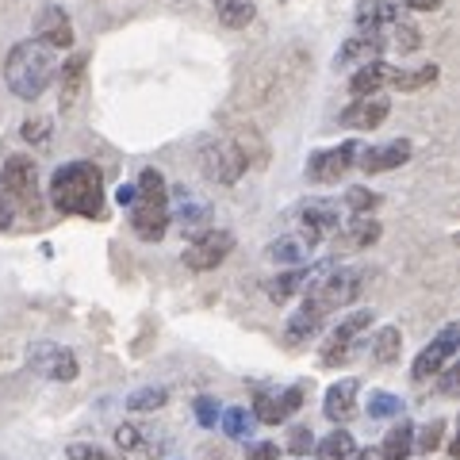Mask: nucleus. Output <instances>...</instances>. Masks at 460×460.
I'll return each instance as SVG.
<instances>
[{
    "label": "nucleus",
    "instance_id": "obj_1",
    "mask_svg": "<svg viewBox=\"0 0 460 460\" xmlns=\"http://www.w3.org/2000/svg\"><path fill=\"white\" fill-rule=\"evenodd\" d=\"M50 208L81 219H104V172L93 162L58 165L50 177Z\"/></svg>",
    "mask_w": 460,
    "mask_h": 460
},
{
    "label": "nucleus",
    "instance_id": "obj_2",
    "mask_svg": "<svg viewBox=\"0 0 460 460\" xmlns=\"http://www.w3.org/2000/svg\"><path fill=\"white\" fill-rule=\"evenodd\" d=\"M54 74H58V54L50 47H42L39 39L16 42L4 58V84L20 100H39L54 81Z\"/></svg>",
    "mask_w": 460,
    "mask_h": 460
},
{
    "label": "nucleus",
    "instance_id": "obj_3",
    "mask_svg": "<svg viewBox=\"0 0 460 460\" xmlns=\"http://www.w3.org/2000/svg\"><path fill=\"white\" fill-rule=\"evenodd\" d=\"M365 288V269L357 265H319L311 272V288H307V299L304 307H311L314 314H326L338 311V307H349Z\"/></svg>",
    "mask_w": 460,
    "mask_h": 460
},
{
    "label": "nucleus",
    "instance_id": "obj_4",
    "mask_svg": "<svg viewBox=\"0 0 460 460\" xmlns=\"http://www.w3.org/2000/svg\"><path fill=\"white\" fill-rule=\"evenodd\" d=\"M165 177L157 169H142L138 172V184H135V204H131V226L138 238L146 242H162L169 219H172V208L165 199Z\"/></svg>",
    "mask_w": 460,
    "mask_h": 460
},
{
    "label": "nucleus",
    "instance_id": "obj_5",
    "mask_svg": "<svg viewBox=\"0 0 460 460\" xmlns=\"http://www.w3.org/2000/svg\"><path fill=\"white\" fill-rule=\"evenodd\" d=\"M246 165H250L246 150L234 146V142H226V138H215V142H204V146H199V169H204V177L215 184H238Z\"/></svg>",
    "mask_w": 460,
    "mask_h": 460
},
{
    "label": "nucleus",
    "instance_id": "obj_6",
    "mask_svg": "<svg viewBox=\"0 0 460 460\" xmlns=\"http://www.w3.org/2000/svg\"><path fill=\"white\" fill-rule=\"evenodd\" d=\"M0 184H4V192L12 196V204H16V211H39L42 196H39V169L31 157H8L4 169H0Z\"/></svg>",
    "mask_w": 460,
    "mask_h": 460
},
{
    "label": "nucleus",
    "instance_id": "obj_7",
    "mask_svg": "<svg viewBox=\"0 0 460 460\" xmlns=\"http://www.w3.org/2000/svg\"><path fill=\"white\" fill-rule=\"evenodd\" d=\"M27 365H31V372H39L42 380H54V384H69V380H77V372H81L77 353L58 341H35L31 349H27Z\"/></svg>",
    "mask_w": 460,
    "mask_h": 460
},
{
    "label": "nucleus",
    "instance_id": "obj_8",
    "mask_svg": "<svg viewBox=\"0 0 460 460\" xmlns=\"http://www.w3.org/2000/svg\"><path fill=\"white\" fill-rule=\"evenodd\" d=\"M230 250H234V234L230 230H199L189 242V250H184V265L192 272H211L226 261Z\"/></svg>",
    "mask_w": 460,
    "mask_h": 460
},
{
    "label": "nucleus",
    "instance_id": "obj_9",
    "mask_svg": "<svg viewBox=\"0 0 460 460\" xmlns=\"http://www.w3.org/2000/svg\"><path fill=\"white\" fill-rule=\"evenodd\" d=\"M338 226H341V215H338L334 199H304V204H299V234L296 238L304 242V246H319Z\"/></svg>",
    "mask_w": 460,
    "mask_h": 460
},
{
    "label": "nucleus",
    "instance_id": "obj_10",
    "mask_svg": "<svg viewBox=\"0 0 460 460\" xmlns=\"http://www.w3.org/2000/svg\"><path fill=\"white\" fill-rule=\"evenodd\" d=\"M368 326H372V311H353L349 319H341L326 334L323 349H319V361L323 365H345V357L353 353V341L361 338V330H368Z\"/></svg>",
    "mask_w": 460,
    "mask_h": 460
},
{
    "label": "nucleus",
    "instance_id": "obj_11",
    "mask_svg": "<svg viewBox=\"0 0 460 460\" xmlns=\"http://www.w3.org/2000/svg\"><path fill=\"white\" fill-rule=\"evenodd\" d=\"M456 349H460V323H449L441 330V334L426 345V349L419 353V361H414V368H411V376L414 380H429V376H438V372L445 368V365H453V357H456Z\"/></svg>",
    "mask_w": 460,
    "mask_h": 460
},
{
    "label": "nucleus",
    "instance_id": "obj_12",
    "mask_svg": "<svg viewBox=\"0 0 460 460\" xmlns=\"http://www.w3.org/2000/svg\"><path fill=\"white\" fill-rule=\"evenodd\" d=\"M357 150H361V142H338V146L330 150H319L307 157V181H319V184H330L345 177L353 165H357Z\"/></svg>",
    "mask_w": 460,
    "mask_h": 460
},
{
    "label": "nucleus",
    "instance_id": "obj_13",
    "mask_svg": "<svg viewBox=\"0 0 460 460\" xmlns=\"http://www.w3.org/2000/svg\"><path fill=\"white\" fill-rule=\"evenodd\" d=\"M414 154V142L411 138H392V142H376V146H365L357 150V165L361 172H387V169H399L402 162H411Z\"/></svg>",
    "mask_w": 460,
    "mask_h": 460
},
{
    "label": "nucleus",
    "instance_id": "obj_14",
    "mask_svg": "<svg viewBox=\"0 0 460 460\" xmlns=\"http://www.w3.org/2000/svg\"><path fill=\"white\" fill-rule=\"evenodd\" d=\"M387 111H392V104L384 96H361L338 115V123L349 127V131H376V127H384Z\"/></svg>",
    "mask_w": 460,
    "mask_h": 460
},
{
    "label": "nucleus",
    "instance_id": "obj_15",
    "mask_svg": "<svg viewBox=\"0 0 460 460\" xmlns=\"http://www.w3.org/2000/svg\"><path fill=\"white\" fill-rule=\"evenodd\" d=\"M399 81V66H387V62H368L353 74L349 81V93L361 100V96H380V89H395Z\"/></svg>",
    "mask_w": 460,
    "mask_h": 460
},
{
    "label": "nucleus",
    "instance_id": "obj_16",
    "mask_svg": "<svg viewBox=\"0 0 460 460\" xmlns=\"http://www.w3.org/2000/svg\"><path fill=\"white\" fill-rule=\"evenodd\" d=\"M35 39L42 42V47H50V50H69V47H74V27H69V16L62 8H54V4L42 8Z\"/></svg>",
    "mask_w": 460,
    "mask_h": 460
},
{
    "label": "nucleus",
    "instance_id": "obj_17",
    "mask_svg": "<svg viewBox=\"0 0 460 460\" xmlns=\"http://www.w3.org/2000/svg\"><path fill=\"white\" fill-rule=\"evenodd\" d=\"M380 54H384V39L380 35H353V39H345L341 50L334 54V69L380 62Z\"/></svg>",
    "mask_w": 460,
    "mask_h": 460
},
{
    "label": "nucleus",
    "instance_id": "obj_18",
    "mask_svg": "<svg viewBox=\"0 0 460 460\" xmlns=\"http://www.w3.org/2000/svg\"><path fill=\"white\" fill-rule=\"evenodd\" d=\"M357 395H361V384L357 380H338L334 387H326L323 411L330 422H349L357 414Z\"/></svg>",
    "mask_w": 460,
    "mask_h": 460
},
{
    "label": "nucleus",
    "instance_id": "obj_19",
    "mask_svg": "<svg viewBox=\"0 0 460 460\" xmlns=\"http://www.w3.org/2000/svg\"><path fill=\"white\" fill-rule=\"evenodd\" d=\"M395 20H399V8L392 0H357V31L361 35H380Z\"/></svg>",
    "mask_w": 460,
    "mask_h": 460
},
{
    "label": "nucleus",
    "instance_id": "obj_20",
    "mask_svg": "<svg viewBox=\"0 0 460 460\" xmlns=\"http://www.w3.org/2000/svg\"><path fill=\"white\" fill-rule=\"evenodd\" d=\"M319 326H323V314H314L311 307H299L284 326V341L288 345H304V341H311L314 334H319Z\"/></svg>",
    "mask_w": 460,
    "mask_h": 460
},
{
    "label": "nucleus",
    "instance_id": "obj_21",
    "mask_svg": "<svg viewBox=\"0 0 460 460\" xmlns=\"http://www.w3.org/2000/svg\"><path fill=\"white\" fill-rule=\"evenodd\" d=\"M380 460H407L414 453V426L411 422H399L395 429H387V438L380 445Z\"/></svg>",
    "mask_w": 460,
    "mask_h": 460
},
{
    "label": "nucleus",
    "instance_id": "obj_22",
    "mask_svg": "<svg viewBox=\"0 0 460 460\" xmlns=\"http://www.w3.org/2000/svg\"><path fill=\"white\" fill-rule=\"evenodd\" d=\"M307 280H311V269H299V265H296V269L280 272L277 280H269V284H265V296L272 299V304H284V299H292Z\"/></svg>",
    "mask_w": 460,
    "mask_h": 460
},
{
    "label": "nucleus",
    "instance_id": "obj_23",
    "mask_svg": "<svg viewBox=\"0 0 460 460\" xmlns=\"http://www.w3.org/2000/svg\"><path fill=\"white\" fill-rule=\"evenodd\" d=\"M399 349H402V334H399V326H380L376 334H372V357H376L380 365L399 361Z\"/></svg>",
    "mask_w": 460,
    "mask_h": 460
},
{
    "label": "nucleus",
    "instance_id": "obj_24",
    "mask_svg": "<svg viewBox=\"0 0 460 460\" xmlns=\"http://www.w3.org/2000/svg\"><path fill=\"white\" fill-rule=\"evenodd\" d=\"M215 12H219V20L226 27H250L253 16H257V8H253V0H211Z\"/></svg>",
    "mask_w": 460,
    "mask_h": 460
},
{
    "label": "nucleus",
    "instance_id": "obj_25",
    "mask_svg": "<svg viewBox=\"0 0 460 460\" xmlns=\"http://www.w3.org/2000/svg\"><path fill=\"white\" fill-rule=\"evenodd\" d=\"M357 445H353V434L349 429H334L319 441V460H353Z\"/></svg>",
    "mask_w": 460,
    "mask_h": 460
},
{
    "label": "nucleus",
    "instance_id": "obj_26",
    "mask_svg": "<svg viewBox=\"0 0 460 460\" xmlns=\"http://www.w3.org/2000/svg\"><path fill=\"white\" fill-rule=\"evenodd\" d=\"M81 74H84V58H69V62L62 66V111L74 108V100L81 93Z\"/></svg>",
    "mask_w": 460,
    "mask_h": 460
},
{
    "label": "nucleus",
    "instance_id": "obj_27",
    "mask_svg": "<svg viewBox=\"0 0 460 460\" xmlns=\"http://www.w3.org/2000/svg\"><path fill=\"white\" fill-rule=\"evenodd\" d=\"M250 414H253V422H265V426H277L288 419L284 407H280V395H272V392H257Z\"/></svg>",
    "mask_w": 460,
    "mask_h": 460
},
{
    "label": "nucleus",
    "instance_id": "obj_28",
    "mask_svg": "<svg viewBox=\"0 0 460 460\" xmlns=\"http://www.w3.org/2000/svg\"><path fill=\"white\" fill-rule=\"evenodd\" d=\"M219 426H223L226 438L242 441V438H250V429H253V414H250L246 407H226V411L219 414Z\"/></svg>",
    "mask_w": 460,
    "mask_h": 460
},
{
    "label": "nucleus",
    "instance_id": "obj_29",
    "mask_svg": "<svg viewBox=\"0 0 460 460\" xmlns=\"http://www.w3.org/2000/svg\"><path fill=\"white\" fill-rule=\"evenodd\" d=\"M165 402H169V392H165V387H138V392L127 395V411L146 414V411H162Z\"/></svg>",
    "mask_w": 460,
    "mask_h": 460
},
{
    "label": "nucleus",
    "instance_id": "obj_30",
    "mask_svg": "<svg viewBox=\"0 0 460 460\" xmlns=\"http://www.w3.org/2000/svg\"><path fill=\"white\" fill-rule=\"evenodd\" d=\"M269 257L277 265H288V269H296V265H304V257H307V250H304V242L299 238H277L269 246Z\"/></svg>",
    "mask_w": 460,
    "mask_h": 460
},
{
    "label": "nucleus",
    "instance_id": "obj_31",
    "mask_svg": "<svg viewBox=\"0 0 460 460\" xmlns=\"http://www.w3.org/2000/svg\"><path fill=\"white\" fill-rule=\"evenodd\" d=\"M441 77V69L429 62V66H422V69H414V74H402L399 69V81H395V89L399 93H419V89H426V84H434Z\"/></svg>",
    "mask_w": 460,
    "mask_h": 460
},
{
    "label": "nucleus",
    "instance_id": "obj_32",
    "mask_svg": "<svg viewBox=\"0 0 460 460\" xmlns=\"http://www.w3.org/2000/svg\"><path fill=\"white\" fill-rule=\"evenodd\" d=\"M380 234H384V226L376 219H368V215H357V219L349 223L353 246H372V242H380Z\"/></svg>",
    "mask_w": 460,
    "mask_h": 460
},
{
    "label": "nucleus",
    "instance_id": "obj_33",
    "mask_svg": "<svg viewBox=\"0 0 460 460\" xmlns=\"http://www.w3.org/2000/svg\"><path fill=\"white\" fill-rule=\"evenodd\" d=\"M399 411H402L399 395H387V392H372L368 395V414H372V419H395Z\"/></svg>",
    "mask_w": 460,
    "mask_h": 460
},
{
    "label": "nucleus",
    "instance_id": "obj_34",
    "mask_svg": "<svg viewBox=\"0 0 460 460\" xmlns=\"http://www.w3.org/2000/svg\"><path fill=\"white\" fill-rule=\"evenodd\" d=\"M345 208H349L353 215H368L372 208H380V192H372V189H349V192H345Z\"/></svg>",
    "mask_w": 460,
    "mask_h": 460
},
{
    "label": "nucleus",
    "instance_id": "obj_35",
    "mask_svg": "<svg viewBox=\"0 0 460 460\" xmlns=\"http://www.w3.org/2000/svg\"><path fill=\"white\" fill-rule=\"evenodd\" d=\"M414 438H419V441H414V449H419V453H438V445H441V438H445V422H441V419L426 422Z\"/></svg>",
    "mask_w": 460,
    "mask_h": 460
},
{
    "label": "nucleus",
    "instance_id": "obj_36",
    "mask_svg": "<svg viewBox=\"0 0 460 460\" xmlns=\"http://www.w3.org/2000/svg\"><path fill=\"white\" fill-rule=\"evenodd\" d=\"M184 199H189V192H184ZM211 219V208L204 204V199H189V208H177V223L181 226H199Z\"/></svg>",
    "mask_w": 460,
    "mask_h": 460
},
{
    "label": "nucleus",
    "instance_id": "obj_37",
    "mask_svg": "<svg viewBox=\"0 0 460 460\" xmlns=\"http://www.w3.org/2000/svg\"><path fill=\"white\" fill-rule=\"evenodd\" d=\"M192 411H196V422L204 426V429H211L215 422H219V414H223V407H219V402H215L211 395H199V399L192 402Z\"/></svg>",
    "mask_w": 460,
    "mask_h": 460
},
{
    "label": "nucleus",
    "instance_id": "obj_38",
    "mask_svg": "<svg viewBox=\"0 0 460 460\" xmlns=\"http://www.w3.org/2000/svg\"><path fill=\"white\" fill-rule=\"evenodd\" d=\"M20 135L31 142V146H35V142H47V135H50V119H47V115H35V119H27V123L20 127Z\"/></svg>",
    "mask_w": 460,
    "mask_h": 460
},
{
    "label": "nucleus",
    "instance_id": "obj_39",
    "mask_svg": "<svg viewBox=\"0 0 460 460\" xmlns=\"http://www.w3.org/2000/svg\"><path fill=\"white\" fill-rule=\"evenodd\" d=\"M115 445H119L123 453H138L142 449V434L135 426H119V429H115Z\"/></svg>",
    "mask_w": 460,
    "mask_h": 460
},
{
    "label": "nucleus",
    "instance_id": "obj_40",
    "mask_svg": "<svg viewBox=\"0 0 460 460\" xmlns=\"http://www.w3.org/2000/svg\"><path fill=\"white\" fill-rule=\"evenodd\" d=\"M66 456H69V460H115V456H108L104 449H96V445H69Z\"/></svg>",
    "mask_w": 460,
    "mask_h": 460
},
{
    "label": "nucleus",
    "instance_id": "obj_41",
    "mask_svg": "<svg viewBox=\"0 0 460 460\" xmlns=\"http://www.w3.org/2000/svg\"><path fill=\"white\" fill-rule=\"evenodd\" d=\"M304 392H307V387H304V384H296V387H288V392L280 395V407H284V414H292V411L304 407Z\"/></svg>",
    "mask_w": 460,
    "mask_h": 460
},
{
    "label": "nucleus",
    "instance_id": "obj_42",
    "mask_svg": "<svg viewBox=\"0 0 460 460\" xmlns=\"http://www.w3.org/2000/svg\"><path fill=\"white\" fill-rule=\"evenodd\" d=\"M16 223V204H12V196L4 192V184H0V230H8Z\"/></svg>",
    "mask_w": 460,
    "mask_h": 460
},
{
    "label": "nucleus",
    "instance_id": "obj_43",
    "mask_svg": "<svg viewBox=\"0 0 460 460\" xmlns=\"http://www.w3.org/2000/svg\"><path fill=\"white\" fill-rule=\"evenodd\" d=\"M311 441H314V438H311V429L296 426V429H292V438H288V449L299 456V453H307V449H311Z\"/></svg>",
    "mask_w": 460,
    "mask_h": 460
},
{
    "label": "nucleus",
    "instance_id": "obj_44",
    "mask_svg": "<svg viewBox=\"0 0 460 460\" xmlns=\"http://www.w3.org/2000/svg\"><path fill=\"white\" fill-rule=\"evenodd\" d=\"M399 23V20H395ZM399 50H419V31H414V27L411 23H399Z\"/></svg>",
    "mask_w": 460,
    "mask_h": 460
},
{
    "label": "nucleus",
    "instance_id": "obj_45",
    "mask_svg": "<svg viewBox=\"0 0 460 460\" xmlns=\"http://www.w3.org/2000/svg\"><path fill=\"white\" fill-rule=\"evenodd\" d=\"M280 449H277V441H257L253 449H250V460H277Z\"/></svg>",
    "mask_w": 460,
    "mask_h": 460
},
{
    "label": "nucleus",
    "instance_id": "obj_46",
    "mask_svg": "<svg viewBox=\"0 0 460 460\" xmlns=\"http://www.w3.org/2000/svg\"><path fill=\"white\" fill-rule=\"evenodd\" d=\"M456 365H445V376H441V395H456Z\"/></svg>",
    "mask_w": 460,
    "mask_h": 460
},
{
    "label": "nucleus",
    "instance_id": "obj_47",
    "mask_svg": "<svg viewBox=\"0 0 460 460\" xmlns=\"http://www.w3.org/2000/svg\"><path fill=\"white\" fill-rule=\"evenodd\" d=\"M411 12H434V8H441V0H402Z\"/></svg>",
    "mask_w": 460,
    "mask_h": 460
},
{
    "label": "nucleus",
    "instance_id": "obj_48",
    "mask_svg": "<svg viewBox=\"0 0 460 460\" xmlns=\"http://www.w3.org/2000/svg\"><path fill=\"white\" fill-rule=\"evenodd\" d=\"M115 199H119V208H131L135 204V184H123V189L115 192Z\"/></svg>",
    "mask_w": 460,
    "mask_h": 460
},
{
    "label": "nucleus",
    "instance_id": "obj_49",
    "mask_svg": "<svg viewBox=\"0 0 460 460\" xmlns=\"http://www.w3.org/2000/svg\"><path fill=\"white\" fill-rule=\"evenodd\" d=\"M353 460H380L376 449H365V453H353Z\"/></svg>",
    "mask_w": 460,
    "mask_h": 460
}]
</instances>
